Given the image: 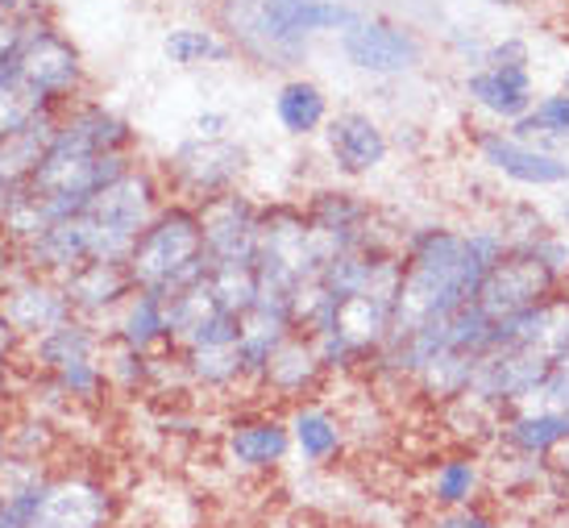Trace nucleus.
<instances>
[{
	"instance_id": "a211bd4d",
	"label": "nucleus",
	"mask_w": 569,
	"mask_h": 528,
	"mask_svg": "<svg viewBox=\"0 0 569 528\" xmlns=\"http://www.w3.org/2000/svg\"><path fill=\"white\" fill-rule=\"evenodd\" d=\"M490 491L487 479V454L475 446H458L453 454L437 458L432 475H428V504L437 512H461V508H478Z\"/></svg>"
},
{
	"instance_id": "cd10ccee",
	"label": "nucleus",
	"mask_w": 569,
	"mask_h": 528,
	"mask_svg": "<svg viewBox=\"0 0 569 528\" xmlns=\"http://www.w3.org/2000/svg\"><path fill=\"white\" fill-rule=\"evenodd\" d=\"M520 142L549 150V155H566L569 150V92L549 88L540 92L537 104L523 112L516 126H507Z\"/></svg>"
},
{
	"instance_id": "c9c22d12",
	"label": "nucleus",
	"mask_w": 569,
	"mask_h": 528,
	"mask_svg": "<svg viewBox=\"0 0 569 528\" xmlns=\"http://www.w3.org/2000/svg\"><path fill=\"white\" fill-rule=\"evenodd\" d=\"M482 67H532V38L528 33H499V38H490Z\"/></svg>"
},
{
	"instance_id": "6ab92c4d",
	"label": "nucleus",
	"mask_w": 569,
	"mask_h": 528,
	"mask_svg": "<svg viewBox=\"0 0 569 528\" xmlns=\"http://www.w3.org/2000/svg\"><path fill=\"white\" fill-rule=\"evenodd\" d=\"M566 441H569V417L561 408H545V404H523V408L503 412L499 417V432H495V449L540 458V462H549Z\"/></svg>"
},
{
	"instance_id": "c85d7f7f",
	"label": "nucleus",
	"mask_w": 569,
	"mask_h": 528,
	"mask_svg": "<svg viewBox=\"0 0 569 528\" xmlns=\"http://www.w3.org/2000/svg\"><path fill=\"white\" fill-rule=\"evenodd\" d=\"M162 59L174 67H212L233 63L238 50L217 26H171L162 38Z\"/></svg>"
},
{
	"instance_id": "79ce46f5",
	"label": "nucleus",
	"mask_w": 569,
	"mask_h": 528,
	"mask_svg": "<svg viewBox=\"0 0 569 528\" xmlns=\"http://www.w3.org/2000/svg\"><path fill=\"white\" fill-rule=\"evenodd\" d=\"M9 462V429H0V470Z\"/></svg>"
},
{
	"instance_id": "5701e85b",
	"label": "nucleus",
	"mask_w": 569,
	"mask_h": 528,
	"mask_svg": "<svg viewBox=\"0 0 569 528\" xmlns=\"http://www.w3.org/2000/svg\"><path fill=\"white\" fill-rule=\"evenodd\" d=\"M50 479L54 470H47V462L9 458L0 470V528H38Z\"/></svg>"
},
{
	"instance_id": "58836bf2",
	"label": "nucleus",
	"mask_w": 569,
	"mask_h": 528,
	"mask_svg": "<svg viewBox=\"0 0 569 528\" xmlns=\"http://www.w3.org/2000/svg\"><path fill=\"white\" fill-rule=\"evenodd\" d=\"M549 470H553V479L561 482V491L569 496V441L561 449H557L553 458H549Z\"/></svg>"
},
{
	"instance_id": "423d86ee",
	"label": "nucleus",
	"mask_w": 569,
	"mask_h": 528,
	"mask_svg": "<svg viewBox=\"0 0 569 528\" xmlns=\"http://www.w3.org/2000/svg\"><path fill=\"white\" fill-rule=\"evenodd\" d=\"M470 150L487 171H495L516 188H528V192H553V188L569 183L566 155H549V150L520 142L507 126H487V121L475 126L470 129Z\"/></svg>"
},
{
	"instance_id": "a19ab883",
	"label": "nucleus",
	"mask_w": 569,
	"mask_h": 528,
	"mask_svg": "<svg viewBox=\"0 0 569 528\" xmlns=\"http://www.w3.org/2000/svg\"><path fill=\"white\" fill-rule=\"evenodd\" d=\"M17 9H21V0H0V21H13Z\"/></svg>"
},
{
	"instance_id": "e433bc0d",
	"label": "nucleus",
	"mask_w": 569,
	"mask_h": 528,
	"mask_svg": "<svg viewBox=\"0 0 569 528\" xmlns=\"http://www.w3.org/2000/svg\"><path fill=\"white\" fill-rule=\"evenodd\" d=\"M224 129H229V112L204 109L196 117V138H224Z\"/></svg>"
},
{
	"instance_id": "7c9ffc66",
	"label": "nucleus",
	"mask_w": 569,
	"mask_h": 528,
	"mask_svg": "<svg viewBox=\"0 0 569 528\" xmlns=\"http://www.w3.org/2000/svg\"><path fill=\"white\" fill-rule=\"evenodd\" d=\"M179 367H183V379L191 387H204V391H229V387L246 383L238 346H224V350H183L179 353Z\"/></svg>"
},
{
	"instance_id": "4468645a",
	"label": "nucleus",
	"mask_w": 569,
	"mask_h": 528,
	"mask_svg": "<svg viewBox=\"0 0 569 528\" xmlns=\"http://www.w3.org/2000/svg\"><path fill=\"white\" fill-rule=\"evenodd\" d=\"M461 97L487 117V126H516L540 92L532 67H478L461 76Z\"/></svg>"
},
{
	"instance_id": "f3484780",
	"label": "nucleus",
	"mask_w": 569,
	"mask_h": 528,
	"mask_svg": "<svg viewBox=\"0 0 569 528\" xmlns=\"http://www.w3.org/2000/svg\"><path fill=\"white\" fill-rule=\"evenodd\" d=\"M325 379H329V370H325V362H320L317 341H312L308 333H291L283 346L274 350V358H270V367L262 370L258 387L270 391L274 400H283L296 408V404L312 400Z\"/></svg>"
},
{
	"instance_id": "473e14b6",
	"label": "nucleus",
	"mask_w": 569,
	"mask_h": 528,
	"mask_svg": "<svg viewBox=\"0 0 569 528\" xmlns=\"http://www.w3.org/2000/svg\"><path fill=\"white\" fill-rule=\"evenodd\" d=\"M104 375H109V387H121L129 396H138V391H146V387L154 383L159 358L142 350H129L121 341H109L104 346Z\"/></svg>"
},
{
	"instance_id": "ea45409f",
	"label": "nucleus",
	"mask_w": 569,
	"mask_h": 528,
	"mask_svg": "<svg viewBox=\"0 0 569 528\" xmlns=\"http://www.w3.org/2000/svg\"><path fill=\"white\" fill-rule=\"evenodd\" d=\"M482 4H490V9H503V13H516V9H523L528 0H482Z\"/></svg>"
},
{
	"instance_id": "412c9836",
	"label": "nucleus",
	"mask_w": 569,
	"mask_h": 528,
	"mask_svg": "<svg viewBox=\"0 0 569 528\" xmlns=\"http://www.w3.org/2000/svg\"><path fill=\"white\" fill-rule=\"evenodd\" d=\"M54 129H59V112L33 121V126L21 129V133L0 138V217L9 212V205H13L17 196L30 188L33 171H38V162L47 155L50 138H54Z\"/></svg>"
},
{
	"instance_id": "1a4fd4ad",
	"label": "nucleus",
	"mask_w": 569,
	"mask_h": 528,
	"mask_svg": "<svg viewBox=\"0 0 569 528\" xmlns=\"http://www.w3.org/2000/svg\"><path fill=\"white\" fill-rule=\"evenodd\" d=\"M217 30L233 42L241 59L258 67H296L308 59V42L287 38L270 21L262 0H217Z\"/></svg>"
},
{
	"instance_id": "4be33fe9",
	"label": "nucleus",
	"mask_w": 569,
	"mask_h": 528,
	"mask_svg": "<svg viewBox=\"0 0 569 528\" xmlns=\"http://www.w3.org/2000/svg\"><path fill=\"white\" fill-rule=\"evenodd\" d=\"M287 429H291V449L308 466H329L346 454V441H349L346 417H337L332 408H325L317 400L296 404L291 417H287Z\"/></svg>"
},
{
	"instance_id": "72a5a7b5",
	"label": "nucleus",
	"mask_w": 569,
	"mask_h": 528,
	"mask_svg": "<svg viewBox=\"0 0 569 528\" xmlns=\"http://www.w3.org/2000/svg\"><path fill=\"white\" fill-rule=\"evenodd\" d=\"M50 387L67 396L71 404H100L109 396V375H104V362L100 358H88V362H71V367L54 370L50 375Z\"/></svg>"
},
{
	"instance_id": "39448f33",
	"label": "nucleus",
	"mask_w": 569,
	"mask_h": 528,
	"mask_svg": "<svg viewBox=\"0 0 569 528\" xmlns=\"http://www.w3.org/2000/svg\"><path fill=\"white\" fill-rule=\"evenodd\" d=\"M250 167V150L233 138H196L179 142L167 159V179L174 188V200L188 205H208L212 196L233 192Z\"/></svg>"
},
{
	"instance_id": "2f4dec72",
	"label": "nucleus",
	"mask_w": 569,
	"mask_h": 528,
	"mask_svg": "<svg viewBox=\"0 0 569 528\" xmlns=\"http://www.w3.org/2000/svg\"><path fill=\"white\" fill-rule=\"evenodd\" d=\"M490 225L503 233L507 250H532L540 238H549L553 229H561V225L549 221V212L537 209V200H507V205L495 209V221Z\"/></svg>"
},
{
	"instance_id": "393cba45",
	"label": "nucleus",
	"mask_w": 569,
	"mask_h": 528,
	"mask_svg": "<svg viewBox=\"0 0 569 528\" xmlns=\"http://www.w3.org/2000/svg\"><path fill=\"white\" fill-rule=\"evenodd\" d=\"M270 109H274V121L287 138H317V133H325L332 117L329 92L317 80H303V76H291V80L279 83Z\"/></svg>"
},
{
	"instance_id": "37998d69",
	"label": "nucleus",
	"mask_w": 569,
	"mask_h": 528,
	"mask_svg": "<svg viewBox=\"0 0 569 528\" xmlns=\"http://www.w3.org/2000/svg\"><path fill=\"white\" fill-rule=\"evenodd\" d=\"M561 92H569V59H566V67H561Z\"/></svg>"
},
{
	"instance_id": "4c0bfd02",
	"label": "nucleus",
	"mask_w": 569,
	"mask_h": 528,
	"mask_svg": "<svg viewBox=\"0 0 569 528\" xmlns=\"http://www.w3.org/2000/svg\"><path fill=\"white\" fill-rule=\"evenodd\" d=\"M461 528H507V525L499 512H490L487 504H478V508H461Z\"/></svg>"
},
{
	"instance_id": "9b49d317",
	"label": "nucleus",
	"mask_w": 569,
	"mask_h": 528,
	"mask_svg": "<svg viewBox=\"0 0 569 528\" xmlns=\"http://www.w3.org/2000/svg\"><path fill=\"white\" fill-rule=\"evenodd\" d=\"M204 246L212 267H253L258 262V233H262V205L233 188L200 205Z\"/></svg>"
},
{
	"instance_id": "f257e3e1",
	"label": "nucleus",
	"mask_w": 569,
	"mask_h": 528,
	"mask_svg": "<svg viewBox=\"0 0 569 528\" xmlns=\"http://www.w3.org/2000/svg\"><path fill=\"white\" fill-rule=\"evenodd\" d=\"M507 241L490 221L475 225H416L403 233L399 246V305L391 337H408L425 325L449 320L453 312L470 308L478 291L487 283V275L503 262Z\"/></svg>"
},
{
	"instance_id": "c756f323",
	"label": "nucleus",
	"mask_w": 569,
	"mask_h": 528,
	"mask_svg": "<svg viewBox=\"0 0 569 528\" xmlns=\"http://www.w3.org/2000/svg\"><path fill=\"white\" fill-rule=\"evenodd\" d=\"M478 362H482V358H475V353H445V358H437L411 387H416L425 400L437 404V408H449V404H458L470 396Z\"/></svg>"
},
{
	"instance_id": "f03ea898",
	"label": "nucleus",
	"mask_w": 569,
	"mask_h": 528,
	"mask_svg": "<svg viewBox=\"0 0 569 528\" xmlns=\"http://www.w3.org/2000/svg\"><path fill=\"white\" fill-rule=\"evenodd\" d=\"M133 288L154 291L162 300H171L179 291L204 283L212 271V258L204 246V221L200 209L188 200H167L159 217L146 225L133 255L126 258Z\"/></svg>"
},
{
	"instance_id": "a18cd8bd",
	"label": "nucleus",
	"mask_w": 569,
	"mask_h": 528,
	"mask_svg": "<svg viewBox=\"0 0 569 528\" xmlns=\"http://www.w3.org/2000/svg\"><path fill=\"white\" fill-rule=\"evenodd\" d=\"M566 417H569V408H566Z\"/></svg>"
},
{
	"instance_id": "20e7f679",
	"label": "nucleus",
	"mask_w": 569,
	"mask_h": 528,
	"mask_svg": "<svg viewBox=\"0 0 569 528\" xmlns=\"http://www.w3.org/2000/svg\"><path fill=\"white\" fill-rule=\"evenodd\" d=\"M337 47H341V59L370 80H403L428 63L425 33L411 21L382 13H358L349 30L337 33Z\"/></svg>"
},
{
	"instance_id": "2eb2a0df",
	"label": "nucleus",
	"mask_w": 569,
	"mask_h": 528,
	"mask_svg": "<svg viewBox=\"0 0 569 528\" xmlns=\"http://www.w3.org/2000/svg\"><path fill=\"white\" fill-rule=\"evenodd\" d=\"M221 454L238 475H270L296 449H291V429H287L283 417L250 412V417L229 420V429L221 437Z\"/></svg>"
},
{
	"instance_id": "dca6fc26",
	"label": "nucleus",
	"mask_w": 569,
	"mask_h": 528,
	"mask_svg": "<svg viewBox=\"0 0 569 528\" xmlns=\"http://www.w3.org/2000/svg\"><path fill=\"white\" fill-rule=\"evenodd\" d=\"M0 317L17 329V337H42L54 325L71 320V300H67L63 283H54L47 275H21L17 283L0 291Z\"/></svg>"
},
{
	"instance_id": "c03bdc74",
	"label": "nucleus",
	"mask_w": 569,
	"mask_h": 528,
	"mask_svg": "<svg viewBox=\"0 0 569 528\" xmlns=\"http://www.w3.org/2000/svg\"><path fill=\"white\" fill-rule=\"evenodd\" d=\"M561 229H566V233H569V200H566V205H561Z\"/></svg>"
},
{
	"instance_id": "6e6552de",
	"label": "nucleus",
	"mask_w": 569,
	"mask_h": 528,
	"mask_svg": "<svg viewBox=\"0 0 569 528\" xmlns=\"http://www.w3.org/2000/svg\"><path fill=\"white\" fill-rule=\"evenodd\" d=\"M566 288H569L566 279H557L532 250H507L503 262L487 275V283H482L475 305L490 320H503L523 312V308H537L545 300H553L557 291Z\"/></svg>"
},
{
	"instance_id": "f8f14e48",
	"label": "nucleus",
	"mask_w": 569,
	"mask_h": 528,
	"mask_svg": "<svg viewBox=\"0 0 569 528\" xmlns=\"http://www.w3.org/2000/svg\"><path fill=\"white\" fill-rule=\"evenodd\" d=\"M391 133L379 126V117L362 109H341L325 126V155L332 171L346 179H366L382 171V162L391 159Z\"/></svg>"
},
{
	"instance_id": "ddd939ff",
	"label": "nucleus",
	"mask_w": 569,
	"mask_h": 528,
	"mask_svg": "<svg viewBox=\"0 0 569 528\" xmlns=\"http://www.w3.org/2000/svg\"><path fill=\"white\" fill-rule=\"evenodd\" d=\"M117 512H121V504H117L109 482L83 475V470H71V475L50 479L38 528H112Z\"/></svg>"
},
{
	"instance_id": "9d476101",
	"label": "nucleus",
	"mask_w": 569,
	"mask_h": 528,
	"mask_svg": "<svg viewBox=\"0 0 569 528\" xmlns=\"http://www.w3.org/2000/svg\"><path fill=\"white\" fill-rule=\"evenodd\" d=\"M17 76L30 83L38 97L59 109L63 100L76 97V88L83 83L80 50L71 47L59 30H50L47 21L26 26V42H21V54H17Z\"/></svg>"
},
{
	"instance_id": "f704fd0d",
	"label": "nucleus",
	"mask_w": 569,
	"mask_h": 528,
	"mask_svg": "<svg viewBox=\"0 0 569 528\" xmlns=\"http://www.w3.org/2000/svg\"><path fill=\"white\" fill-rule=\"evenodd\" d=\"M441 47L458 59L466 71H478L482 67V59H487V47H490V38L478 26H466V21H453L449 30L441 33Z\"/></svg>"
},
{
	"instance_id": "0eeeda50",
	"label": "nucleus",
	"mask_w": 569,
	"mask_h": 528,
	"mask_svg": "<svg viewBox=\"0 0 569 528\" xmlns=\"http://www.w3.org/2000/svg\"><path fill=\"white\" fill-rule=\"evenodd\" d=\"M308 221L329 250H362V246H403V238H387L379 209L353 188H320L308 196Z\"/></svg>"
},
{
	"instance_id": "aec40b11",
	"label": "nucleus",
	"mask_w": 569,
	"mask_h": 528,
	"mask_svg": "<svg viewBox=\"0 0 569 528\" xmlns=\"http://www.w3.org/2000/svg\"><path fill=\"white\" fill-rule=\"evenodd\" d=\"M59 283H63L67 300H71V312L83 320L121 312L129 296L138 291L126 262H83L80 271H71Z\"/></svg>"
},
{
	"instance_id": "bb28decb",
	"label": "nucleus",
	"mask_w": 569,
	"mask_h": 528,
	"mask_svg": "<svg viewBox=\"0 0 569 528\" xmlns=\"http://www.w3.org/2000/svg\"><path fill=\"white\" fill-rule=\"evenodd\" d=\"M112 341H121L129 350L154 353L159 346H171V320H167V300L154 291H133L126 308L117 312Z\"/></svg>"
},
{
	"instance_id": "b1692460",
	"label": "nucleus",
	"mask_w": 569,
	"mask_h": 528,
	"mask_svg": "<svg viewBox=\"0 0 569 528\" xmlns=\"http://www.w3.org/2000/svg\"><path fill=\"white\" fill-rule=\"evenodd\" d=\"M262 9L296 42H312L320 33H341L358 21V9L346 0H262Z\"/></svg>"
},
{
	"instance_id": "a878e982",
	"label": "nucleus",
	"mask_w": 569,
	"mask_h": 528,
	"mask_svg": "<svg viewBox=\"0 0 569 528\" xmlns=\"http://www.w3.org/2000/svg\"><path fill=\"white\" fill-rule=\"evenodd\" d=\"M104 346H109V341H104V333L96 329L92 320L71 317V320H63V325H54L50 333L33 337V362H38V370L54 375V370L71 367V362L100 358Z\"/></svg>"
},
{
	"instance_id": "7ed1b4c3",
	"label": "nucleus",
	"mask_w": 569,
	"mask_h": 528,
	"mask_svg": "<svg viewBox=\"0 0 569 528\" xmlns=\"http://www.w3.org/2000/svg\"><path fill=\"white\" fill-rule=\"evenodd\" d=\"M162 205L167 200H162L159 176L142 162H133L117 183L100 188L80 209L92 241V262H126Z\"/></svg>"
}]
</instances>
